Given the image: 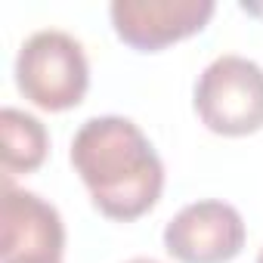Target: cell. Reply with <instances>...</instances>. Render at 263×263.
<instances>
[{
  "mask_svg": "<svg viewBox=\"0 0 263 263\" xmlns=\"http://www.w3.org/2000/svg\"><path fill=\"white\" fill-rule=\"evenodd\" d=\"M71 164L93 204L111 220H137L164 189V164L146 134L118 115L90 118L71 140Z\"/></svg>",
  "mask_w": 263,
  "mask_h": 263,
  "instance_id": "cell-1",
  "label": "cell"
},
{
  "mask_svg": "<svg viewBox=\"0 0 263 263\" xmlns=\"http://www.w3.org/2000/svg\"><path fill=\"white\" fill-rule=\"evenodd\" d=\"M16 87L44 111L74 108L90 87L84 47L56 28L34 31L16 56Z\"/></svg>",
  "mask_w": 263,
  "mask_h": 263,
  "instance_id": "cell-2",
  "label": "cell"
},
{
  "mask_svg": "<svg viewBox=\"0 0 263 263\" xmlns=\"http://www.w3.org/2000/svg\"><path fill=\"white\" fill-rule=\"evenodd\" d=\"M195 111L220 137H248L263 127V68L245 56H217L195 81Z\"/></svg>",
  "mask_w": 263,
  "mask_h": 263,
  "instance_id": "cell-3",
  "label": "cell"
},
{
  "mask_svg": "<svg viewBox=\"0 0 263 263\" xmlns=\"http://www.w3.org/2000/svg\"><path fill=\"white\" fill-rule=\"evenodd\" d=\"M65 226L59 211L4 177L0 204V263H62Z\"/></svg>",
  "mask_w": 263,
  "mask_h": 263,
  "instance_id": "cell-4",
  "label": "cell"
},
{
  "mask_svg": "<svg viewBox=\"0 0 263 263\" xmlns=\"http://www.w3.org/2000/svg\"><path fill=\"white\" fill-rule=\"evenodd\" d=\"M164 248L180 263H229L245 248V220L217 198L186 204L164 226Z\"/></svg>",
  "mask_w": 263,
  "mask_h": 263,
  "instance_id": "cell-5",
  "label": "cell"
},
{
  "mask_svg": "<svg viewBox=\"0 0 263 263\" xmlns=\"http://www.w3.org/2000/svg\"><path fill=\"white\" fill-rule=\"evenodd\" d=\"M108 13L124 44L152 53L201 31L214 16V4L211 0H115Z\"/></svg>",
  "mask_w": 263,
  "mask_h": 263,
  "instance_id": "cell-6",
  "label": "cell"
},
{
  "mask_svg": "<svg viewBox=\"0 0 263 263\" xmlns=\"http://www.w3.org/2000/svg\"><path fill=\"white\" fill-rule=\"evenodd\" d=\"M47 130L34 115H25L19 108L0 111V161L4 177L13 174H31L47 158Z\"/></svg>",
  "mask_w": 263,
  "mask_h": 263,
  "instance_id": "cell-7",
  "label": "cell"
},
{
  "mask_svg": "<svg viewBox=\"0 0 263 263\" xmlns=\"http://www.w3.org/2000/svg\"><path fill=\"white\" fill-rule=\"evenodd\" d=\"M127 263H158V260H152V257H137V260H127Z\"/></svg>",
  "mask_w": 263,
  "mask_h": 263,
  "instance_id": "cell-8",
  "label": "cell"
},
{
  "mask_svg": "<svg viewBox=\"0 0 263 263\" xmlns=\"http://www.w3.org/2000/svg\"><path fill=\"white\" fill-rule=\"evenodd\" d=\"M257 263H263V248H260V254H257Z\"/></svg>",
  "mask_w": 263,
  "mask_h": 263,
  "instance_id": "cell-9",
  "label": "cell"
}]
</instances>
